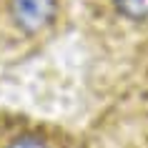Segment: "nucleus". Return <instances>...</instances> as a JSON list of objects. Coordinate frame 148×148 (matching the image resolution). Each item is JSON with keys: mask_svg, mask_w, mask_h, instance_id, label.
<instances>
[{"mask_svg": "<svg viewBox=\"0 0 148 148\" xmlns=\"http://www.w3.org/2000/svg\"><path fill=\"white\" fill-rule=\"evenodd\" d=\"M58 0H10L13 23L23 33H38L53 23Z\"/></svg>", "mask_w": 148, "mask_h": 148, "instance_id": "nucleus-1", "label": "nucleus"}, {"mask_svg": "<svg viewBox=\"0 0 148 148\" xmlns=\"http://www.w3.org/2000/svg\"><path fill=\"white\" fill-rule=\"evenodd\" d=\"M113 5L128 20H146L148 18V0H113Z\"/></svg>", "mask_w": 148, "mask_h": 148, "instance_id": "nucleus-2", "label": "nucleus"}, {"mask_svg": "<svg viewBox=\"0 0 148 148\" xmlns=\"http://www.w3.org/2000/svg\"><path fill=\"white\" fill-rule=\"evenodd\" d=\"M3 148H53V146H50L45 138L35 136V133H20L15 138H10Z\"/></svg>", "mask_w": 148, "mask_h": 148, "instance_id": "nucleus-3", "label": "nucleus"}]
</instances>
